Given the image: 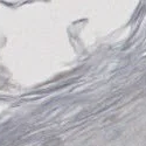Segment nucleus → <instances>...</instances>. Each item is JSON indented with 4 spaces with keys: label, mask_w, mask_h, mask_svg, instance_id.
<instances>
[]
</instances>
